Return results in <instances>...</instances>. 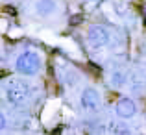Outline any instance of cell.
I'll return each mask as SVG.
<instances>
[{
    "label": "cell",
    "instance_id": "cell-1",
    "mask_svg": "<svg viewBox=\"0 0 146 135\" xmlns=\"http://www.w3.org/2000/svg\"><path fill=\"white\" fill-rule=\"evenodd\" d=\"M41 56L33 50H26V52L19 54V57L15 59V70L21 76H26V78H32V76H37L41 72Z\"/></svg>",
    "mask_w": 146,
    "mask_h": 135
},
{
    "label": "cell",
    "instance_id": "cell-2",
    "mask_svg": "<svg viewBox=\"0 0 146 135\" xmlns=\"http://www.w3.org/2000/svg\"><path fill=\"white\" fill-rule=\"evenodd\" d=\"M32 87L24 82H9V85L6 87V98L11 106L15 107H24L32 100Z\"/></svg>",
    "mask_w": 146,
    "mask_h": 135
},
{
    "label": "cell",
    "instance_id": "cell-3",
    "mask_svg": "<svg viewBox=\"0 0 146 135\" xmlns=\"http://www.w3.org/2000/svg\"><path fill=\"white\" fill-rule=\"evenodd\" d=\"M80 106L85 111H89V113L98 111L100 106H102V96H100L98 89H94V87H85V89L82 91V94H80Z\"/></svg>",
    "mask_w": 146,
    "mask_h": 135
},
{
    "label": "cell",
    "instance_id": "cell-4",
    "mask_svg": "<svg viewBox=\"0 0 146 135\" xmlns=\"http://www.w3.org/2000/svg\"><path fill=\"white\" fill-rule=\"evenodd\" d=\"M87 41L93 48H102L111 41V32L102 24H94L87 32Z\"/></svg>",
    "mask_w": 146,
    "mask_h": 135
},
{
    "label": "cell",
    "instance_id": "cell-5",
    "mask_svg": "<svg viewBox=\"0 0 146 135\" xmlns=\"http://www.w3.org/2000/svg\"><path fill=\"white\" fill-rule=\"evenodd\" d=\"M137 111H139L137 102L133 98H129V96H122V98H118L117 102H115V115H117L118 118H122V120L133 118L137 115Z\"/></svg>",
    "mask_w": 146,
    "mask_h": 135
},
{
    "label": "cell",
    "instance_id": "cell-6",
    "mask_svg": "<svg viewBox=\"0 0 146 135\" xmlns=\"http://www.w3.org/2000/svg\"><path fill=\"white\" fill-rule=\"evenodd\" d=\"M57 9L56 0H35V13L39 17H50Z\"/></svg>",
    "mask_w": 146,
    "mask_h": 135
},
{
    "label": "cell",
    "instance_id": "cell-7",
    "mask_svg": "<svg viewBox=\"0 0 146 135\" xmlns=\"http://www.w3.org/2000/svg\"><path fill=\"white\" fill-rule=\"evenodd\" d=\"M111 85L113 87H122L126 83V72H122L120 68H117V70L111 72Z\"/></svg>",
    "mask_w": 146,
    "mask_h": 135
},
{
    "label": "cell",
    "instance_id": "cell-8",
    "mask_svg": "<svg viewBox=\"0 0 146 135\" xmlns=\"http://www.w3.org/2000/svg\"><path fill=\"white\" fill-rule=\"evenodd\" d=\"M111 132L115 135H129L131 130H129L124 122H113V124H111Z\"/></svg>",
    "mask_w": 146,
    "mask_h": 135
},
{
    "label": "cell",
    "instance_id": "cell-9",
    "mask_svg": "<svg viewBox=\"0 0 146 135\" xmlns=\"http://www.w3.org/2000/svg\"><path fill=\"white\" fill-rule=\"evenodd\" d=\"M6 128H7V118H6V115L0 111V132H4Z\"/></svg>",
    "mask_w": 146,
    "mask_h": 135
},
{
    "label": "cell",
    "instance_id": "cell-10",
    "mask_svg": "<svg viewBox=\"0 0 146 135\" xmlns=\"http://www.w3.org/2000/svg\"><path fill=\"white\" fill-rule=\"evenodd\" d=\"M0 61H2V52H0Z\"/></svg>",
    "mask_w": 146,
    "mask_h": 135
}]
</instances>
